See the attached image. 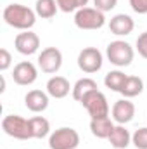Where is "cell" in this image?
I'll return each instance as SVG.
<instances>
[{
  "label": "cell",
  "instance_id": "5bb4252c",
  "mask_svg": "<svg viewBox=\"0 0 147 149\" xmlns=\"http://www.w3.org/2000/svg\"><path fill=\"white\" fill-rule=\"evenodd\" d=\"M49 94L43 92V90H38V88H33L30 90L26 95H24V104L30 111L33 113H42L49 108Z\"/></svg>",
  "mask_w": 147,
  "mask_h": 149
},
{
  "label": "cell",
  "instance_id": "8fae6325",
  "mask_svg": "<svg viewBox=\"0 0 147 149\" xmlns=\"http://www.w3.org/2000/svg\"><path fill=\"white\" fill-rule=\"evenodd\" d=\"M111 114H112V121L116 125H126L135 116V104L130 99H119L112 104Z\"/></svg>",
  "mask_w": 147,
  "mask_h": 149
},
{
  "label": "cell",
  "instance_id": "ac0fdd59",
  "mask_svg": "<svg viewBox=\"0 0 147 149\" xmlns=\"http://www.w3.org/2000/svg\"><path fill=\"white\" fill-rule=\"evenodd\" d=\"M144 90V80L140 76H135V74H128L126 76V81L121 88L119 94H123L125 99H132V97H137L140 95Z\"/></svg>",
  "mask_w": 147,
  "mask_h": 149
},
{
  "label": "cell",
  "instance_id": "30bf717a",
  "mask_svg": "<svg viewBox=\"0 0 147 149\" xmlns=\"http://www.w3.org/2000/svg\"><path fill=\"white\" fill-rule=\"evenodd\" d=\"M14 47L23 56H33L40 49V37L37 33H33L31 30L21 31V33H17V37L14 38Z\"/></svg>",
  "mask_w": 147,
  "mask_h": 149
},
{
  "label": "cell",
  "instance_id": "484cf974",
  "mask_svg": "<svg viewBox=\"0 0 147 149\" xmlns=\"http://www.w3.org/2000/svg\"><path fill=\"white\" fill-rule=\"evenodd\" d=\"M135 45H137V52H139V56L144 57V59H147V31H144V33L139 35L137 42H135Z\"/></svg>",
  "mask_w": 147,
  "mask_h": 149
},
{
  "label": "cell",
  "instance_id": "277c9868",
  "mask_svg": "<svg viewBox=\"0 0 147 149\" xmlns=\"http://www.w3.org/2000/svg\"><path fill=\"white\" fill-rule=\"evenodd\" d=\"M80 104L87 109V113L90 114V118H92V120L109 116L111 109H109L107 97H106V95H104V92H101L99 88H97V90H92L90 94H87Z\"/></svg>",
  "mask_w": 147,
  "mask_h": 149
},
{
  "label": "cell",
  "instance_id": "52a82bcc",
  "mask_svg": "<svg viewBox=\"0 0 147 149\" xmlns=\"http://www.w3.org/2000/svg\"><path fill=\"white\" fill-rule=\"evenodd\" d=\"M102 63H104V57L97 47H85L78 54V68L87 74L97 73L102 68Z\"/></svg>",
  "mask_w": 147,
  "mask_h": 149
},
{
  "label": "cell",
  "instance_id": "ba28073f",
  "mask_svg": "<svg viewBox=\"0 0 147 149\" xmlns=\"http://www.w3.org/2000/svg\"><path fill=\"white\" fill-rule=\"evenodd\" d=\"M62 66V52L57 47H45L38 54V68L47 74L57 73Z\"/></svg>",
  "mask_w": 147,
  "mask_h": 149
},
{
  "label": "cell",
  "instance_id": "3957f363",
  "mask_svg": "<svg viewBox=\"0 0 147 149\" xmlns=\"http://www.w3.org/2000/svg\"><path fill=\"white\" fill-rule=\"evenodd\" d=\"M2 130L9 137H14L17 141L33 139L31 137V130H30V120H26L21 114H7V116H3V120H2Z\"/></svg>",
  "mask_w": 147,
  "mask_h": 149
},
{
  "label": "cell",
  "instance_id": "7a4b0ae2",
  "mask_svg": "<svg viewBox=\"0 0 147 149\" xmlns=\"http://www.w3.org/2000/svg\"><path fill=\"white\" fill-rule=\"evenodd\" d=\"M106 56H107V61L111 64H114L116 68H126V66L132 64V61L135 57V50L128 42L114 40L107 45Z\"/></svg>",
  "mask_w": 147,
  "mask_h": 149
},
{
  "label": "cell",
  "instance_id": "d6986e66",
  "mask_svg": "<svg viewBox=\"0 0 147 149\" xmlns=\"http://www.w3.org/2000/svg\"><path fill=\"white\" fill-rule=\"evenodd\" d=\"M30 130L33 139H43L50 134V123L43 116H33L30 118Z\"/></svg>",
  "mask_w": 147,
  "mask_h": 149
},
{
  "label": "cell",
  "instance_id": "e0dca14e",
  "mask_svg": "<svg viewBox=\"0 0 147 149\" xmlns=\"http://www.w3.org/2000/svg\"><path fill=\"white\" fill-rule=\"evenodd\" d=\"M97 88H99L97 81L94 78H90V76H85V78H80L73 85V92L71 94H73V99L76 102H81L87 94H90L92 90H97Z\"/></svg>",
  "mask_w": 147,
  "mask_h": 149
},
{
  "label": "cell",
  "instance_id": "5b68a950",
  "mask_svg": "<svg viewBox=\"0 0 147 149\" xmlns=\"http://www.w3.org/2000/svg\"><path fill=\"white\" fill-rule=\"evenodd\" d=\"M74 24L80 30H101L106 24V16L95 7H83L74 12Z\"/></svg>",
  "mask_w": 147,
  "mask_h": 149
},
{
  "label": "cell",
  "instance_id": "44dd1931",
  "mask_svg": "<svg viewBox=\"0 0 147 149\" xmlns=\"http://www.w3.org/2000/svg\"><path fill=\"white\" fill-rule=\"evenodd\" d=\"M126 76L128 74H125L123 71H119V70L109 71V73L106 74V78H104V85L109 90H112V92H121V88H123V85L126 81Z\"/></svg>",
  "mask_w": 147,
  "mask_h": 149
},
{
  "label": "cell",
  "instance_id": "7402d4cb",
  "mask_svg": "<svg viewBox=\"0 0 147 149\" xmlns=\"http://www.w3.org/2000/svg\"><path fill=\"white\" fill-rule=\"evenodd\" d=\"M57 5H59V10L69 14V12H76L83 7H87L88 0H57Z\"/></svg>",
  "mask_w": 147,
  "mask_h": 149
},
{
  "label": "cell",
  "instance_id": "9a60e30c",
  "mask_svg": "<svg viewBox=\"0 0 147 149\" xmlns=\"http://www.w3.org/2000/svg\"><path fill=\"white\" fill-rule=\"evenodd\" d=\"M107 141L114 149H126L132 144V134L125 125H114Z\"/></svg>",
  "mask_w": 147,
  "mask_h": 149
},
{
  "label": "cell",
  "instance_id": "2e32d148",
  "mask_svg": "<svg viewBox=\"0 0 147 149\" xmlns=\"http://www.w3.org/2000/svg\"><path fill=\"white\" fill-rule=\"evenodd\" d=\"M114 128V121L109 116L106 118H97V120H90V132L94 137L97 139H107Z\"/></svg>",
  "mask_w": 147,
  "mask_h": 149
},
{
  "label": "cell",
  "instance_id": "4fadbf2b",
  "mask_svg": "<svg viewBox=\"0 0 147 149\" xmlns=\"http://www.w3.org/2000/svg\"><path fill=\"white\" fill-rule=\"evenodd\" d=\"M133 28H135V21L128 14H116L109 21L111 33L116 37H126L133 31Z\"/></svg>",
  "mask_w": 147,
  "mask_h": 149
},
{
  "label": "cell",
  "instance_id": "6da1fadb",
  "mask_svg": "<svg viewBox=\"0 0 147 149\" xmlns=\"http://www.w3.org/2000/svg\"><path fill=\"white\" fill-rule=\"evenodd\" d=\"M2 17L5 24H9L14 30H21V31L31 30L37 23V12L23 3H9L3 9Z\"/></svg>",
  "mask_w": 147,
  "mask_h": 149
},
{
  "label": "cell",
  "instance_id": "cb8c5ba5",
  "mask_svg": "<svg viewBox=\"0 0 147 149\" xmlns=\"http://www.w3.org/2000/svg\"><path fill=\"white\" fill-rule=\"evenodd\" d=\"M10 64H12V56L5 47H2L0 49V71H7Z\"/></svg>",
  "mask_w": 147,
  "mask_h": 149
},
{
  "label": "cell",
  "instance_id": "4316f807",
  "mask_svg": "<svg viewBox=\"0 0 147 149\" xmlns=\"http://www.w3.org/2000/svg\"><path fill=\"white\" fill-rule=\"evenodd\" d=\"M130 7L137 14H147V0H128Z\"/></svg>",
  "mask_w": 147,
  "mask_h": 149
},
{
  "label": "cell",
  "instance_id": "9c48e42d",
  "mask_svg": "<svg viewBox=\"0 0 147 149\" xmlns=\"http://www.w3.org/2000/svg\"><path fill=\"white\" fill-rule=\"evenodd\" d=\"M38 78V70L37 66L30 61H21L14 66V71H12V80L21 85V87H28V85H33Z\"/></svg>",
  "mask_w": 147,
  "mask_h": 149
},
{
  "label": "cell",
  "instance_id": "d4e9b609",
  "mask_svg": "<svg viewBox=\"0 0 147 149\" xmlns=\"http://www.w3.org/2000/svg\"><path fill=\"white\" fill-rule=\"evenodd\" d=\"M118 5V0H94V7L99 9L101 12H109Z\"/></svg>",
  "mask_w": 147,
  "mask_h": 149
},
{
  "label": "cell",
  "instance_id": "603a6c76",
  "mask_svg": "<svg viewBox=\"0 0 147 149\" xmlns=\"http://www.w3.org/2000/svg\"><path fill=\"white\" fill-rule=\"evenodd\" d=\"M132 144L137 149H147V127H142L132 134Z\"/></svg>",
  "mask_w": 147,
  "mask_h": 149
},
{
  "label": "cell",
  "instance_id": "7c38bea8",
  "mask_svg": "<svg viewBox=\"0 0 147 149\" xmlns=\"http://www.w3.org/2000/svg\"><path fill=\"white\" fill-rule=\"evenodd\" d=\"M45 88H47V94L54 99H64L66 95H69V92H73V87L69 85V80L61 76V74H55V76L49 78Z\"/></svg>",
  "mask_w": 147,
  "mask_h": 149
},
{
  "label": "cell",
  "instance_id": "8992f818",
  "mask_svg": "<svg viewBox=\"0 0 147 149\" xmlns=\"http://www.w3.org/2000/svg\"><path fill=\"white\" fill-rule=\"evenodd\" d=\"M80 146V134L71 127H61L49 135L50 149H76Z\"/></svg>",
  "mask_w": 147,
  "mask_h": 149
},
{
  "label": "cell",
  "instance_id": "ffe728a7",
  "mask_svg": "<svg viewBox=\"0 0 147 149\" xmlns=\"http://www.w3.org/2000/svg\"><path fill=\"white\" fill-rule=\"evenodd\" d=\"M59 10L57 0H37L35 3V12L42 19H52Z\"/></svg>",
  "mask_w": 147,
  "mask_h": 149
}]
</instances>
